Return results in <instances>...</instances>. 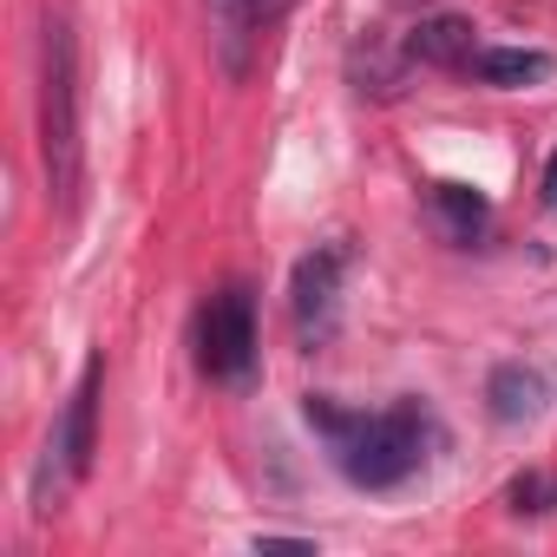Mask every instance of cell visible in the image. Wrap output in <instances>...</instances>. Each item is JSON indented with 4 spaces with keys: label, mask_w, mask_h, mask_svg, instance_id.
I'll list each match as a JSON object with an SVG mask.
<instances>
[{
    "label": "cell",
    "mask_w": 557,
    "mask_h": 557,
    "mask_svg": "<svg viewBox=\"0 0 557 557\" xmlns=\"http://www.w3.org/2000/svg\"><path fill=\"white\" fill-rule=\"evenodd\" d=\"M302 413H309L315 433H329L342 479L361 485V492H387V485L413 479V472L426 466L433 440H440V426H433V413H426L420 400H394L387 413H342L335 400L309 394Z\"/></svg>",
    "instance_id": "1"
},
{
    "label": "cell",
    "mask_w": 557,
    "mask_h": 557,
    "mask_svg": "<svg viewBox=\"0 0 557 557\" xmlns=\"http://www.w3.org/2000/svg\"><path fill=\"white\" fill-rule=\"evenodd\" d=\"M40 158H47V197L73 210L79 197V53L60 14L47 21V40H40Z\"/></svg>",
    "instance_id": "2"
},
{
    "label": "cell",
    "mask_w": 557,
    "mask_h": 557,
    "mask_svg": "<svg viewBox=\"0 0 557 557\" xmlns=\"http://www.w3.org/2000/svg\"><path fill=\"white\" fill-rule=\"evenodd\" d=\"M197 368L210 381H230V387L249 381V368H256V302H249V289H223V296L203 302V315H197Z\"/></svg>",
    "instance_id": "3"
},
{
    "label": "cell",
    "mask_w": 557,
    "mask_h": 557,
    "mask_svg": "<svg viewBox=\"0 0 557 557\" xmlns=\"http://www.w3.org/2000/svg\"><path fill=\"white\" fill-rule=\"evenodd\" d=\"M342 269H348V249H342V243H322L315 256H302V262H296V283H289V315H296V335H302L309 348L335 335Z\"/></svg>",
    "instance_id": "4"
},
{
    "label": "cell",
    "mask_w": 557,
    "mask_h": 557,
    "mask_svg": "<svg viewBox=\"0 0 557 557\" xmlns=\"http://www.w3.org/2000/svg\"><path fill=\"white\" fill-rule=\"evenodd\" d=\"M99 387H106V361H86V374H79V387H73V407H66V420H60V433H53V453L66 459V472L73 479H86L92 472V453H99Z\"/></svg>",
    "instance_id": "5"
},
{
    "label": "cell",
    "mask_w": 557,
    "mask_h": 557,
    "mask_svg": "<svg viewBox=\"0 0 557 557\" xmlns=\"http://www.w3.org/2000/svg\"><path fill=\"white\" fill-rule=\"evenodd\" d=\"M485 407H492L498 426H531V420L550 407V374H544L537 361H505V368H492V381H485Z\"/></svg>",
    "instance_id": "6"
},
{
    "label": "cell",
    "mask_w": 557,
    "mask_h": 557,
    "mask_svg": "<svg viewBox=\"0 0 557 557\" xmlns=\"http://www.w3.org/2000/svg\"><path fill=\"white\" fill-rule=\"evenodd\" d=\"M203 8H210V53H216L223 79H249L262 8H256V0H203Z\"/></svg>",
    "instance_id": "7"
},
{
    "label": "cell",
    "mask_w": 557,
    "mask_h": 557,
    "mask_svg": "<svg viewBox=\"0 0 557 557\" xmlns=\"http://www.w3.org/2000/svg\"><path fill=\"white\" fill-rule=\"evenodd\" d=\"M472 53H479V34L466 14H426L407 34V60H420V66H472Z\"/></svg>",
    "instance_id": "8"
},
{
    "label": "cell",
    "mask_w": 557,
    "mask_h": 557,
    "mask_svg": "<svg viewBox=\"0 0 557 557\" xmlns=\"http://www.w3.org/2000/svg\"><path fill=\"white\" fill-rule=\"evenodd\" d=\"M433 216H440V230H446L453 243H479L485 223H492V203H485V190H472V184H433Z\"/></svg>",
    "instance_id": "9"
},
{
    "label": "cell",
    "mask_w": 557,
    "mask_h": 557,
    "mask_svg": "<svg viewBox=\"0 0 557 557\" xmlns=\"http://www.w3.org/2000/svg\"><path fill=\"white\" fill-rule=\"evenodd\" d=\"M472 73H479V86H537L550 73V53H537V47H485V53H472Z\"/></svg>",
    "instance_id": "10"
},
{
    "label": "cell",
    "mask_w": 557,
    "mask_h": 557,
    "mask_svg": "<svg viewBox=\"0 0 557 557\" xmlns=\"http://www.w3.org/2000/svg\"><path fill=\"white\" fill-rule=\"evenodd\" d=\"M505 511H518V518L557 511V479H550V472H518V479L505 485Z\"/></svg>",
    "instance_id": "11"
},
{
    "label": "cell",
    "mask_w": 557,
    "mask_h": 557,
    "mask_svg": "<svg viewBox=\"0 0 557 557\" xmlns=\"http://www.w3.org/2000/svg\"><path fill=\"white\" fill-rule=\"evenodd\" d=\"M256 550H315L309 537H256Z\"/></svg>",
    "instance_id": "12"
},
{
    "label": "cell",
    "mask_w": 557,
    "mask_h": 557,
    "mask_svg": "<svg viewBox=\"0 0 557 557\" xmlns=\"http://www.w3.org/2000/svg\"><path fill=\"white\" fill-rule=\"evenodd\" d=\"M544 210L557 216V151H550V164H544Z\"/></svg>",
    "instance_id": "13"
},
{
    "label": "cell",
    "mask_w": 557,
    "mask_h": 557,
    "mask_svg": "<svg viewBox=\"0 0 557 557\" xmlns=\"http://www.w3.org/2000/svg\"><path fill=\"white\" fill-rule=\"evenodd\" d=\"M256 8H262V27H269V21H283V14L296 8V0H256Z\"/></svg>",
    "instance_id": "14"
}]
</instances>
